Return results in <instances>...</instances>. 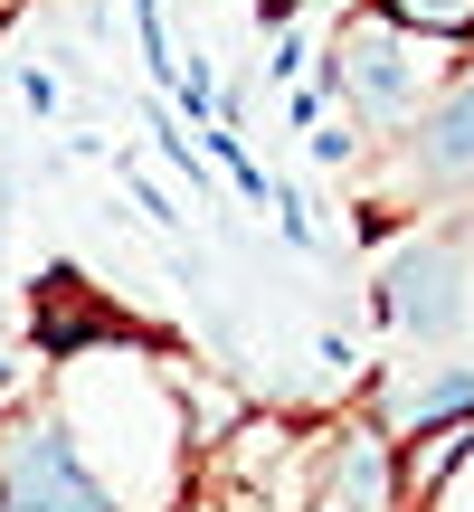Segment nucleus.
<instances>
[{
  "label": "nucleus",
  "mask_w": 474,
  "mask_h": 512,
  "mask_svg": "<svg viewBox=\"0 0 474 512\" xmlns=\"http://www.w3.org/2000/svg\"><path fill=\"white\" fill-rule=\"evenodd\" d=\"M38 408L67 427V446L105 475L124 512H171L190 494V427H181V389H171V351H152L143 332L57 361Z\"/></svg>",
  "instance_id": "1"
},
{
  "label": "nucleus",
  "mask_w": 474,
  "mask_h": 512,
  "mask_svg": "<svg viewBox=\"0 0 474 512\" xmlns=\"http://www.w3.org/2000/svg\"><path fill=\"white\" fill-rule=\"evenodd\" d=\"M437 86H446V48L418 38V29H399V19H380V10L342 19V29L323 38V67H313V95L342 105L351 124L380 133V143L418 124Z\"/></svg>",
  "instance_id": "2"
},
{
  "label": "nucleus",
  "mask_w": 474,
  "mask_h": 512,
  "mask_svg": "<svg viewBox=\"0 0 474 512\" xmlns=\"http://www.w3.org/2000/svg\"><path fill=\"white\" fill-rule=\"evenodd\" d=\"M474 200V57L446 67V86L427 95V114L408 133L380 143V171H370V209H465Z\"/></svg>",
  "instance_id": "3"
},
{
  "label": "nucleus",
  "mask_w": 474,
  "mask_h": 512,
  "mask_svg": "<svg viewBox=\"0 0 474 512\" xmlns=\"http://www.w3.org/2000/svg\"><path fill=\"white\" fill-rule=\"evenodd\" d=\"M380 323L399 342H427V351L474 332V238L465 228H418L380 266Z\"/></svg>",
  "instance_id": "4"
},
{
  "label": "nucleus",
  "mask_w": 474,
  "mask_h": 512,
  "mask_svg": "<svg viewBox=\"0 0 474 512\" xmlns=\"http://www.w3.org/2000/svg\"><path fill=\"white\" fill-rule=\"evenodd\" d=\"M304 512H399V456H389V427L370 408L313 437V503Z\"/></svg>",
  "instance_id": "5"
},
{
  "label": "nucleus",
  "mask_w": 474,
  "mask_h": 512,
  "mask_svg": "<svg viewBox=\"0 0 474 512\" xmlns=\"http://www.w3.org/2000/svg\"><path fill=\"white\" fill-rule=\"evenodd\" d=\"M124 313L114 304H95V285L76 266H48L38 275V313H29V351L38 361H76V351H95V342H124Z\"/></svg>",
  "instance_id": "6"
},
{
  "label": "nucleus",
  "mask_w": 474,
  "mask_h": 512,
  "mask_svg": "<svg viewBox=\"0 0 474 512\" xmlns=\"http://www.w3.org/2000/svg\"><path fill=\"white\" fill-rule=\"evenodd\" d=\"M389 456H399V512H427V503H437L446 484L474 465V408L427 418V427H399V437H389Z\"/></svg>",
  "instance_id": "7"
},
{
  "label": "nucleus",
  "mask_w": 474,
  "mask_h": 512,
  "mask_svg": "<svg viewBox=\"0 0 474 512\" xmlns=\"http://www.w3.org/2000/svg\"><path fill=\"white\" fill-rule=\"evenodd\" d=\"M456 408H474V361H408L399 380L370 399V418L399 437V427H427V418H456Z\"/></svg>",
  "instance_id": "8"
},
{
  "label": "nucleus",
  "mask_w": 474,
  "mask_h": 512,
  "mask_svg": "<svg viewBox=\"0 0 474 512\" xmlns=\"http://www.w3.org/2000/svg\"><path fill=\"white\" fill-rule=\"evenodd\" d=\"M370 10L418 29V38H437V48H474V0H370Z\"/></svg>",
  "instance_id": "9"
}]
</instances>
